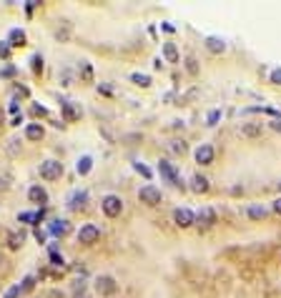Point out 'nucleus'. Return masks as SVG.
<instances>
[{"instance_id":"30","label":"nucleus","mask_w":281,"mask_h":298,"mask_svg":"<svg viewBox=\"0 0 281 298\" xmlns=\"http://www.w3.org/2000/svg\"><path fill=\"white\" fill-rule=\"evenodd\" d=\"M0 58H10V46L8 43H0Z\"/></svg>"},{"instance_id":"12","label":"nucleus","mask_w":281,"mask_h":298,"mask_svg":"<svg viewBox=\"0 0 281 298\" xmlns=\"http://www.w3.org/2000/svg\"><path fill=\"white\" fill-rule=\"evenodd\" d=\"M51 233H53V236H68V233H71V226H68V221H53L51 223Z\"/></svg>"},{"instance_id":"23","label":"nucleus","mask_w":281,"mask_h":298,"mask_svg":"<svg viewBox=\"0 0 281 298\" xmlns=\"http://www.w3.org/2000/svg\"><path fill=\"white\" fill-rule=\"evenodd\" d=\"M249 216H251L254 221H261V218H266V208H261V206H251V208H249Z\"/></svg>"},{"instance_id":"8","label":"nucleus","mask_w":281,"mask_h":298,"mask_svg":"<svg viewBox=\"0 0 281 298\" xmlns=\"http://www.w3.org/2000/svg\"><path fill=\"white\" fill-rule=\"evenodd\" d=\"M28 198H30V203H40V206H46V203H48V190L43 188V185H33V188L28 190Z\"/></svg>"},{"instance_id":"16","label":"nucleus","mask_w":281,"mask_h":298,"mask_svg":"<svg viewBox=\"0 0 281 298\" xmlns=\"http://www.w3.org/2000/svg\"><path fill=\"white\" fill-rule=\"evenodd\" d=\"M206 48H208L211 53H224V50H226V43H224L221 38H208V40H206Z\"/></svg>"},{"instance_id":"26","label":"nucleus","mask_w":281,"mask_h":298,"mask_svg":"<svg viewBox=\"0 0 281 298\" xmlns=\"http://www.w3.org/2000/svg\"><path fill=\"white\" fill-rule=\"evenodd\" d=\"M10 181H13V176L8 173V170H5V173L0 176V193H5V190L10 188Z\"/></svg>"},{"instance_id":"9","label":"nucleus","mask_w":281,"mask_h":298,"mask_svg":"<svg viewBox=\"0 0 281 298\" xmlns=\"http://www.w3.org/2000/svg\"><path fill=\"white\" fill-rule=\"evenodd\" d=\"M60 108H63V118H66L68 123H76V120L80 118V108H78L76 103H71V100H66Z\"/></svg>"},{"instance_id":"17","label":"nucleus","mask_w":281,"mask_h":298,"mask_svg":"<svg viewBox=\"0 0 281 298\" xmlns=\"http://www.w3.org/2000/svg\"><path fill=\"white\" fill-rule=\"evenodd\" d=\"M10 46L13 48H20V46H26V33L23 30H10Z\"/></svg>"},{"instance_id":"36","label":"nucleus","mask_w":281,"mask_h":298,"mask_svg":"<svg viewBox=\"0 0 281 298\" xmlns=\"http://www.w3.org/2000/svg\"><path fill=\"white\" fill-rule=\"evenodd\" d=\"M35 238H38V241H40V243H43V241H46V233H43V230H40V228H38V230H35Z\"/></svg>"},{"instance_id":"11","label":"nucleus","mask_w":281,"mask_h":298,"mask_svg":"<svg viewBox=\"0 0 281 298\" xmlns=\"http://www.w3.org/2000/svg\"><path fill=\"white\" fill-rule=\"evenodd\" d=\"M196 221H199V226L211 228V226L216 223V213H213L211 208H201V210H199V216H196Z\"/></svg>"},{"instance_id":"5","label":"nucleus","mask_w":281,"mask_h":298,"mask_svg":"<svg viewBox=\"0 0 281 298\" xmlns=\"http://www.w3.org/2000/svg\"><path fill=\"white\" fill-rule=\"evenodd\" d=\"M138 201L146 203V206H158L161 203V190L153 188V185H143L138 190Z\"/></svg>"},{"instance_id":"3","label":"nucleus","mask_w":281,"mask_h":298,"mask_svg":"<svg viewBox=\"0 0 281 298\" xmlns=\"http://www.w3.org/2000/svg\"><path fill=\"white\" fill-rule=\"evenodd\" d=\"M101 208H103V213L108 218H116V216H121V210H123V201L118 196H105Z\"/></svg>"},{"instance_id":"37","label":"nucleus","mask_w":281,"mask_h":298,"mask_svg":"<svg viewBox=\"0 0 281 298\" xmlns=\"http://www.w3.org/2000/svg\"><path fill=\"white\" fill-rule=\"evenodd\" d=\"M174 151H179V153H183V151H186V143H176V145H174Z\"/></svg>"},{"instance_id":"10","label":"nucleus","mask_w":281,"mask_h":298,"mask_svg":"<svg viewBox=\"0 0 281 298\" xmlns=\"http://www.w3.org/2000/svg\"><path fill=\"white\" fill-rule=\"evenodd\" d=\"M196 163H201V165H211L213 163V148L211 145H199L196 148Z\"/></svg>"},{"instance_id":"21","label":"nucleus","mask_w":281,"mask_h":298,"mask_svg":"<svg viewBox=\"0 0 281 298\" xmlns=\"http://www.w3.org/2000/svg\"><path fill=\"white\" fill-rule=\"evenodd\" d=\"M91 168H93V160H91L88 156H83V158L78 160V173H80V176H85V173H91Z\"/></svg>"},{"instance_id":"29","label":"nucleus","mask_w":281,"mask_h":298,"mask_svg":"<svg viewBox=\"0 0 281 298\" xmlns=\"http://www.w3.org/2000/svg\"><path fill=\"white\" fill-rule=\"evenodd\" d=\"M133 168H136V170H138V173H141V176H146V178H151V170H148V168H146V165H143V163H136V165H133Z\"/></svg>"},{"instance_id":"39","label":"nucleus","mask_w":281,"mask_h":298,"mask_svg":"<svg viewBox=\"0 0 281 298\" xmlns=\"http://www.w3.org/2000/svg\"><path fill=\"white\" fill-rule=\"evenodd\" d=\"M76 298H88V296H85V293L80 291V293H76Z\"/></svg>"},{"instance_id":"6","label":"nucleus","mask_w":281,"mask_h":298,"mask_svg":"<svg viewBox=\"0 0 281 298\" xmlns=\"http://www.w3.org/2000/svg\"><path fill=\"white\" fill-rule=\"evenodd\" d=\"M96 291H98V296H113L118 291V283L111 278V275H101V278L96 281Z\"/></svg>"},{"instance_id":"34","label":"nucleus","mask_w":281,"mask_h":298,"mask_svg":"<svg viewBox=\"0 0 281 298\" xmlns=\"http://www.w3.org/2000/svg\"><path fill=\"white\" fill-rule=\"evenodd\" d=\"M33 115H46V108H40V105H33Z\"/></svg>"},{"instance_id":"7","label":"nucleus","mask_w":281,"mask_h":298,"mask_svg":"<svg viewBox=\"0 0 281 298\" xmlns=\"http://www.w3.org/2000/svg\"><path fill=\"white\" fill-rule=\"evenodd\" d=\"M174 221H176V226H181V228H188V226H193V213L188 210V208H176L174 210Z\"/></svg>"},{"instance_id":"2","label":"nucleus","mask_w":281,"mask_h":298,"mask_svg":"<svg viewBox=\"0 0 281 298\" xmlns=\"http://www.w3.org/2000/svg\"><path fill=\"white\" fill-rule=\"evenodd\" d=\"M98 238H101V228L93 226V223L83 226V228L78 230V243H80V246H93Z\"/></svg>"},{"instance_id":"32","label":"nucleus","mask_w":281,"mask_h":298,"mask_svg":"<svg viewBox=\"0 0 281 298\" xmlns=\"http://www.w3.org/2000/svg\"><path fill=\"white\" fill-rule=\"evenodd\" d=\"M51 261H53V266H60L63 263V258L58 255V251H51Z\"/></svg>"},{"instance_id":"25","label":"nucleus","mask_w":281,"mask_h":298,"mask_svg":"<svg viewBox=\"0 0 281 298\" xmlns=\"http://www.w3.org/2000/svg\"><path fill=\"white\" fill-rule=\"evenodd\" d=\"M33 288H35V275H28L23 281V286H20V293H30Z\"/></svg>"},{"instance_id":"13","label":"nucleus","mask_w":281,"mask_h":298,"mask_svg":"<svg viewBox=\"0 0 281 298\" xmlns=\"http://www.w3.org/2000/svg\"><path fill=\"white\" fill-rule=\"evenodd\" d=\"M43 136H46V131H43V125H38V123H30L26 128V138L28 140H40Z\"/></svg>"},{"instance_id":"40","label":"nucleus","mask_w":281,"mask_h":298,"mask_svg":"<svg viewBox=\"0 0 281 298\" xmlns=\"http://www.w3.org/2000/svg\"><path fill=\"white\" fill-rule=\"evenodd\" d=\"M0 125H3V111H0Z\"/></svg>"},{"instance_id":"22","label":"nucleus","mask_w":281,"mask_h":298,"mask_svg":"<svg viewBox=\"0 0 281 298\" xmlns=\"http://www.w3.org/2000/svg\"><path fill=\"white\" fill-rule=\"evenodd\" d=\"M85 201H88V193H85V190H78V193H73V198H71V208H80Z\"/></svg>"},{"instance_id":"35","label":"nucleus","mask_w":281,"mask_h":298,"mask_svg":"<svg viewBox=\"0 0 281 298\" xmlns=\"http://www.w3.org/2000/svg\"><path fill=\"white\" fill-rule=\"evenodd\" d=\"M188 70H191V73L199 70V68H196V60H193V58H188Z\"/></svg>"},{"instance_id":"38","label":"nucleus","mask_w":281,"mask_h":298,"mask_svg":"<svg viewBox=\"0 0 281 298\" xmlns=\"http://www.w3.org/2000/svg\"><path fill=\"white\" fill-rule=\"evenodd\" d=\"M274 210H276L279 216H281V198H279V201H274Z\"/></svg>"},{"instance_id":"1","label":"nucleus","mask_w":281,"mask_h":298,"mask_svg":"<svg viewBox=\"0 0 281 298\" xmlns=\"http://www.w3.org/2000/svg\"><path fill=\"white\" fill-rule=\"evenodd\" d=\"M63 176V163L58 160H43L40 163V178L43 181H58Z\"/></svg>"},{"instance_id":"27","label":"nucleus","mask_w":281,"mask_h":298,"mask_svg":"<svg viewBox=\"0 0 281 298\" xmlns=\"http://www.w3.org/2000/svg\"><path fill=\"white\" fill-rule=\"evenodd\" d=\"M83 83H93V68L88 66V63H83Z\"/></svg>"},{"instance_id":"4","label":"nucleus","mask_w":281,"mask_h":298,"mask_svg":"<svg viewBox=\"0 0 281 298\" xmlns=\"http://www.w3.org/2000/svg\"><path fill=\"white\" fill-rule=\"evenodd\" d=\"M158 173L168 181V183H174V185H181V176H179V170L176 165L171 163V160H158Z\"/></svg>"},{"instance_id":"31","label":"nucleus","mask_w":281,"mask_h":298,"mask_svg":"<svg viewBox=\"0 0 281 298\" xmlns=\"http://www.w3.org/2000/svg\"><path fill=\"white\" fill-rule=\"evenodd\" d=\"M18 296H20V286H13V288L5 293V298H18Z\"/></svg>"},{"instance_id":"33","label":"nucleus","mask_w":281,"mask_h":298,"mask_svg":"<svg viewBox=\"0 0 281 298\" xmlns=\"http://www.w3.org/2000/svg\"><path fill=\"white\" fill-rule=\"evenodd\" d=\"M271 83H276V85H281V68L271 73Z\"/></svg>"},{"instance_id":"24","label":"nucleus","mask_w":281,"mask_h":298,"mask_svg":"<svg viewBox=\"0 0 281 298\" xmlns=\"http://www.w3.org/2000/svg\"><path fill=\"white\" fill-rule=\"evenodd\" d=\"M131 80H133L136 85H141V88H148V85H151V78H148V75H143V73H133V75H131Z\"/></svg>"},{"instance_id":"20","label":"nucleus","mask_w":281,"mask_h":298,"mask_svg":"<svg viewBox=\"0 0 281 298\" xmlns=\"http://www.w3.org/2000/svg\"><path fill=\"white\" fill-rule=\"evenodd\" d=\"M23 241H26L23 233H10V236H8V246H10L13 251H18L20 246H23Z\"/></svg>"},{"instance_id":"15","label":"nucleus","mask_w":281,"mask_h":298,"mask_svg":"<svg viewBox=\"0 0 281 298\" xmlns=\"http://www.w3.org/2000/svg\"><path fill=\"white\" fill-rule=\"evenodd\" d=\"M241 136H246V138H258V136H261V123H246V125L241 128Z\"/></svg>"},{"instance_id":"28","label":"nucleus","mask_w":281,"mask_h":298,"mask_svg":"<svg viewBox=\"0 0 281 298\" xmlns=\"http://www.w3.org/2000/svg\"><path fill=\"white\" fill-rule=\"evenodd\" d=\"M33 70H35V73L43 70V58H40V55H33Z\"/></svg>"},{"instance_id":"14","label":"nucleus","mask_w":281,"mask_h":298,"mask_svg":"<svg viewBox=\"0 0 281 298\" xmlns=\"http://www.w3.org/2000/svg\"><path fill=\"white\" fill-rule=\"evenodd\" d=\"M191 190H193V193H206V190H208V181L204 176H193L191 178Z\"/></svg>"},{"instance_id":"18","label":"nucleus","mask_w":281,"mask_h":298,"mask_svg":"<svg viewBox=\"0 0 281 298\" xmlns=\"http://www.w3.org/2000/svg\"><path fill=\"white\" fill-rule=\"evenodd\" d=\"M163 55H166L168 63H179V50H176L174 43H166V46H163Z\"/></svg>"},{"instance_id":"41","label":"nucleus","mask_w":281,"mask_h":298,"mask_svg":"<svg viewBox=\"0 0 281 298\" xmlns=\"http://www.w3.org/2000/svg\"><path fill=\"white\" fill-rule=\"evenodd\" d=\"M279 188H281V183H279Z\"/></svg>"},{"instance_id":"19","label":"nucleus","mask_w":281,"mask_h":298,"mask_svg":"<svg viewBox=\"0 0 281 298\" xmlns=\"http://www.w3.org/2000/svg\"><path fill=\"white\" fill-rule=\"evenodd\" d=\"M18 221H23V223H40L43 221V210H38V213H20Z\"/></svg>"}]
</instances>
